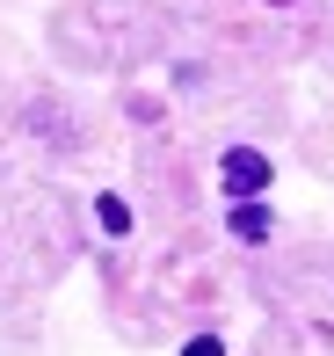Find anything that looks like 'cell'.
Listing matches in <instances>:
<instances>
[{
  "label": "cell",
  "instance_id": "obj_1",
  "mask_svg": "<svg viewBox=\"0 0 334 356\" xmlns=\"http://www.w3.org/2000/svg\"><path fill=\"white\" fill-rule=\"evenodd\" d=\"M218 182H226V197H233V204L269 197V153H254V145H233V153L218 160Z\"/></svg>",
  "mask_w": 334,
  "mask_h": 356
},
{
  "label": "cell",
  "instance_id": "obj_2",
  "mask_svg": "<svg viewBox=\"0 0 334 356\" xmlns=\"http://www.w3.org/2000/svg\"><path fill=\"white\" fill-rule=\"evenodd\" d=\"M233 240H247V248H254V240H269V204L262 197H247V204H233Z\"/></svg>",
  "mask_w": 334,
  "mask_h": 356
},
{
  "label": "cell",
  "instance_id": "obj_3",
  "mask_svg": "<svg viewBox=\"0 0 334 356\" xmlns=\"http://www.w3.org/2000/svg\"><path fill=\"white\" fill-rule=\"evenodd\" d=\"M94 218H102V233H109V240H124V233H131V204H124V197H109V189L94 197Z\"/></svg>",
  "mask_w": 334,
  "mask_h": 356
},
{
  "label": "cell",
  "instance_id": "obj_4",
  "mask_svg": "<svg viewBox=\"0 0 334 356\" xmlns=\"http://www.w3.org/2000/svg\"><path fill=\"white\" fill-rule=\"evenodd\" d=\"M182 356H226V349H218V334H197V342H189Z\"/></svg>",
  "mask_w": 334,
  "mask_h": 356
}]
</instances>
